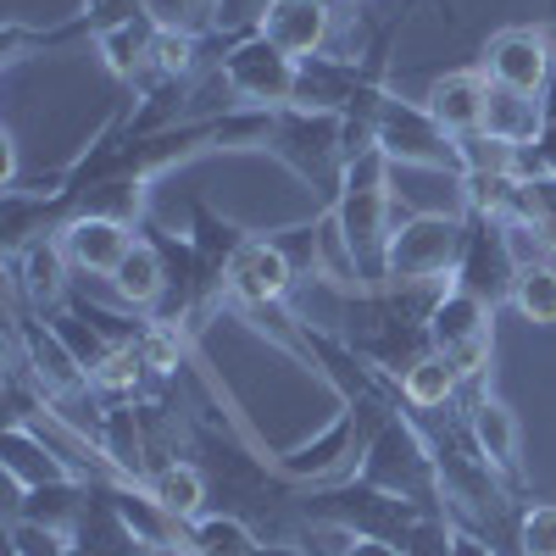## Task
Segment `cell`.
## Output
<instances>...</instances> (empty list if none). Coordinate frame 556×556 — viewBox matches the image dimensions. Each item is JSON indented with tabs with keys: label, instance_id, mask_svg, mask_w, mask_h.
Segmentation results:
<instances>
[{
	"label": "cell",
	"instance_id": "ba28073f",
	"mask_svg": "<svg viewBox=\"0 0 556 556\" xmlns=\"http://www.w3.org/2000/svg\"><path fill=\"white\" fill-rule=\"evenodd\" d=\"M424 323H429L434 351L462 367V379L484 384L490 356H495V306H484L479 295L456 290V285H440V295H434V306H429Z\"/></svg>",
	"mask_w": 556,
	"mask_h": 556
},
{
	"label": "cell",
	"instance_id": "8d00e7d4",
	"mask_svg": "<svg viewBox=\"0 0 556 556\" xmlns=\"http://www.w3.org/2000/svg\"><path fill=\"white\" fill-rule=\"evenodd\" d=\"M262 556H312V545L306 540H267Z\"/></svg>",
	"mask_w": 556,
	"mask_h": 556
},
{
	"label": "cell",
	"instance_id": "d6a6232c",
	"mask_svg": "<svg viewBox=\"0 0 556 556\" xmlns=\"http://www.w3.org/2000/svg\"><path fill=\"white\" fill-rule=\"evenodd\" d=\"M306 540H312L323 556H406L395 540H379V534H329V529H306Z\"/></svg>",
	"mask_w": 556,
	"mask_h": 556
},
{
	"label": "cell",
	"instance_id": "1f68e13d",
	"mask_svg": "<svg viewBox=\"0 0 556 556\" xmlns=\"http://www.w3.org/2000/svg\"><path fill=\"white\" fill-rule=\"evenodd\" d=\"M456 151H462V173H523V151L495 134H468L456 139Z\"/></svg>",
	"mask_w": 556,
	"mask_h": 556
},
{
	"label": "cell",
	"instance_id": "d590c367",
	"mask_svg": "<svg viewBox=\"0 0 556 556\" xmlns=\"http://www.w3.org/2000/svg\"><path fill=\"white\" fill-rule=\"evenodd\" d=\"M451 556H501L484 534H473V529H462L456 523V540H451Z\"/></svg>",
	"mask_w": 556,
	"mask_h": 556
},
{
	"label": "cell",
	"instance_id": "e0dca14e",
	"mask_svg": "<svg viewBox=\"0 0 556 556\" xmlns=\"http://www.w3.org/2000/svg\"><path fill=\"white\" fill-rule=\"evenodd\" d=\"M134 240H139V228L112 223V217H84V212H73L62 228V251H67L73 273H89V278H112Z\"/></svg>",
	"mask_w": 556,
	"mask_h": 556
},
{
	"label": "cell",
	"instance_id": "277c9868",
	"mask_svg": "<svg viewBox=\"0 0 556 556\" xmlns=\"http://www.w3.org/2000/svg\"><path fill=\"white\" fill-rule=\"evenodd\" d=\"M468 245V212H401L384 245V285L390 290H440Z\"/></svg>",
	"mask_w": 556,
	"mask_h": 556
},
{
	"label": "cell",
	"instance_id": "ffe728a7",
	"mask_svg": "<svg viewBox=\"0 0 556 556\" xmlns=\"http://www.w3.org/2000/svg\"><path fill=\"white\" fill-rule=\"evenodd\" d=\"M156 39H162V28H156V17L151 12H134V17H123V23H112L101 39H96V56L106 62V73L123 84V89H134L139 78L151 73V56H156Z\"/></svg>",
	"mask_w": 556,
	"mask_h": 556
},
{
	"label": "cell",
	"instance_id": "9c48e42d",
	"mask_svg": "<svg viewBox=\"0 0 556 556\" xmlns=\"http://www.w3.org/2000/svg\"><path fill=\"white\" fill-rule=\"evenodd\" d=\"M518 267H523L518 228L513 223H495V217H468V245H462V262L451 273V285L479 295L484 306L501 312V306H513Z\"/></svg>",
	"mask_w": 556,
	"mask_h": 556
},
{
	"label": "cell",
	"instance_id": "484cf974",
	"mask_svg": "<svg viewBox=\"0 0 556 556\" xmlns=\"http://www.w3.org/2000/svg\"><path fill=\"white\" fill-rule=\"evenodd\" d=\"M146 490L167 506L173 518H184V523H195V518L206 513V501H212L206 468H201L195 456H178V462H167V468H156V473L146 479Z\"/></svg>",
	"mask_w": 556,
	"mask_h": 556
},
{
	"label": "cell",
	"instance_id": "3957f363",
	"mask_svg": "<svg viewBox=\"0 0 556 556\" xmlns=\"http://www.w3.org/2000/svg\"><path fill=\"white\" fill-rule=\"evenodd\" d=\"M267 156L285 162L323 206H334V201H340V184H345V167H351L345 117H334V112H306V106L273 112Z\"/></svg>",
	"mask_w": 556,
	"mask_h": 556
},
{
	"label": "cell",
	"instance_id": "4dcf8cb0",
	"mask_svg": "<svg viewBox=\"0 0 556 556\" xmlns=\"http://www.w3.org/2000/svg\"><path fill=\"white\" fill-rule=\"evenodd\" d=\"M513 545H518V556H556V501H529V506H518Z\"/></svg>",
	"mask_w": 556,
	"mask_h": 556
},
{
	"label": "cell",
	"instance_id": "2e32d148",
	"mask_svg": "<svg viewBox=\"0 0 556 556\" xmlns=\"http://www.w3.org/2000/svg\"><path fill=\"white\" fill-rule=\"evenodd\" d=\"M334 17H340V12L329 7V0H273L256 34H267L278 51H290L295 62H306V56H323V51H329Z\"/></svg>",
	"mask_w": 556,
	"mask_h": 556
},
{
	"label": "cell",
	"instance_id": "6da1fadb",
	"mask_svg": "<svg viewBox=\"0 0 556 556\" xmlns=\"http://www.w3.org/2000/svg\"><path fill=\"white\" fill-rule=\"evenodd\" d=\"M334 212V240L356 273L362 295L384 290V245L395 235V190H390V156L374 146L362 151L351 167H345V184H340V201L329 206Z\"/></svg>",
	"mask_w": 556,
	"mask_h": 556
},
{
	"label": "cell",
	"instance_id": "8992f818",
	"mask_svg": "<svg viewBox=\"0 0 556 556\" xmlns=\"http://www.w3.org/2000/svg\"><path fill=\"white\" fill-rule=\"evenodd\" d=\"M217 78L228 89L235 106H251V112H285L295 106V78H301V62L290 51H278L267 34H240L228 45V56L217 62Z\"/></svg>",
	"mask_w": 556,
	"mask_h": 556
},
{
	"label": "cell",
	"instance_id": "603a6c76",
	"mask_svg": "<svg viewBox=\"0 0 556 556\" xmlns=\"http://www.w3.org/2000/svg\"><path fill=\"white\" fill-rule=\"evenodd\" d=\"M73 212L146 228V223H151V184H146V178H128V173H112V178H101V184H89V190L73 201Z\"/></svg>",
	"mask_w": 556,
	"mask_h": 556
},
{
	"label": "cell",
	"instance_id": "f35d334b",
	"mask_svg": "<svg viewBox=\"0 0 556 556\" xmlns=\"http://www.w3.org/2000/svg\"><path fill=\"white\" fill-rule=\"evenodd\" d=\"M134 556H146V551H134Z\"/></svg>",
	"mask_w": 556,
	"mask_h": 556
},
{
	"label": "cell",
	"instance_id": "cb8c5ba5",
	"mask_svg": "<svg viewBox=\"0 0 556 556\" xmlns=\"http://www.w3.org/2000/svg\"><path fill=\"white\" fill-rule=\"evenodd\" d=\"M479 134H495L506 146L529 151L534 139L545 134V101L540 96H518V89H501L490 84V101H484V128Z\"/></svg>",
	"mask_w": 556,
	"mask_h": 556
},
{
	"label": "cell",
	"instance_id": "5b68a950",
	"mask_svg": "<svg viewBox=\"0 0 556 556\" xmlns=\"http://www.w3.org/2000/svg\"><path fill=\"white\" fill-rule=\"evenodd\" d=\"M367 484H379L401 501H412L417 513H445V490H440V456H434V440L417 417L401 406L390 424L374 434L367 445L362 468H356Z\"/></svg>",
	"mask_w": 556,
	"mask_h": 556
},
{
	"label": "cell",
	"instance_id": "f1b7e54d",
	"mask_svg": "<svg viewBox=\"0 0 556 556\" xmlns=\"http://www.w3.org/2000/svg\"><path fill=\"white\" fill-rule=\"evenodd\" d=\"M513 306L523 323L534 329H556V262H540V256H523L518 267V290H513Z\"/></svg>",
	"mask_w": 556,
	"mask_h": 556
},
{
	"label": "cell",
	"instance_id": "7c38bea8",
	"mask_svg": "<svg viewBox=\"0 0 556 556\" xmlns=\"http://www.w3.org/2000/svg\"><path fill=\"white\" fill-rule=\"evenodd\" d=\"M73 262H67V251H62V235H51V240H39V245H28V251H17V256H7V295H17L28 312H39V317H51V312H62L67 306V295H73Z\"/></svg>",
	"mask_w": 556,
	"mask_h": 556
},
{
	"label": "cell",
	"instance_id": "8fae6325",
	"mask_svg": "<svg viewBox=\"0 0 556 556\" xmlns=\"http://www.w3.org/2000/svg\"><path fill=\"white\" fill-rule=\"evenodd\" d=\"M106 501H112V513L123 518V529L134 534V545L146 551V556H195L190 545V523L173 518L167 506L146 490V484H128V479H106L101 484Z\"/></svg>",
	"mask_w": 556,
	"mask_h": 556
},
{
	"label": "cell",
	"instance_id": "d6986e66",
	"mask_svg": "<svg viewBox=\"0 0 556 556\" xmlns=\"http://www.w3.org/2000/svg\"><path fill=\"white\" fill-rule=\"evenodd\" d=\"M484 101H490V78L484 67H451L429 84L424 106L434 112V123L451 134V139H468L484 128Z\"/></svg>",
	"mask_w": 556,
	"mask_h": 556
},
{
	"label": "cell",
	"instance_id": "5bb4252c",
	"mask_svg": "<svg viewBox=\"0 0 556 556\" xmlns=\"http://www.w3.org/2000/svg\"><path fill=\"white\" fill-rule=\"evenodd\" d=\"M295 267L285 262L267 235H251L245 251L228 262V306H273V301H290L295 295Z\"/></svg>",
	"mask_w": 556,
	"mask_h": 556
},
{
	"label": "cell",
	"instance_id": "4316f807",
	"mask_svg": "<svg viewBox=\"0 0 556 556\" xmlns=\"http://www.w3.org/2000/svg\"><path fill=\"white\" fill-rule=\"evenodd\" d=\"M190 545L195 556H262L267 551V540L235 513H201L190 523Z\"/></svg>",
	"mask_w": 556,
	"mask_h": 556
},
{
	"label": "cell",
	"instance_id": "f546056e",
	"mask_svg": "<svg viewBox=\"0 0 556 556\" xmlns=\"http://www.w3.org/2000/svg\"><path fill=\"white\" fill-rule=\"evenodd\" d=\"M162 34H217V0H139Z\"/></svg>",
	"mask_w": 556,
	"mask_h": 556
},
{
	"label": "cell",
	"instance_id": "7402d4cb",
	"mask_svg": "<svg viewBox=\"0 0 556 556\" xmlns=\"http://www.w3.org/2000/svg\"><path fill=\"white\" fill-rule=\"evenodd\" d=\"M256 235V228H245V223H235V217H223L206 195H190V228H184V240L195 245V256H201V267L206 273H217L223 285H228V262H235L240 251H245V240Z\"/></svg>",
	"mask_w": 556,
	"mask_h": 556
},
{
	"label": "cell",
	"instance_id": "836d02e7",
	"mask_svg": "<svg viewBox=\"0 0 556 556\" xmlns=\"http://www.w3.org/2000/svg\"><path fill=\"white\" fill-rule=\"evenodd\" d=\"M267 7H273V0H217V34H228V39L256 34Z\"/></svg>",
	"mask_w": 556,
	"mask_h": 556
},
{
	"label": "cell",
	"instance_id": "7a4b0ae2",
	"mask_svg": "<svg viewBox=\"0 0 556 556\" xmlns=\"http://www.w3.org/2000/svg\"><path fill=\"white\" fill-rule=\"evenodd\" d=\"M295 513L306 529H329V534H379V540H395L406 545V534L417 529V506L367 484L362 473L351 479H334V484H312L295 495Z\"/></svg>",
	"mask_w": 556,
	"mask_h": 556
},
{
	"label": "cell",
	"instance_id": "9a60e30c",
	"mask_svg": "<svg viewBox=\"0 0 556 556\" xmlns=\"http://www.w3.org/2000/svg\"><path fill=\"white\" fill-rule=\"evenodd\" d=\"M0 468H7L12 490H45V484H67L78 479L73 462L45 440L34 424H7V440H0Z\"/></svg>",
	"mask_w": 556,
	"mask_h": 556
},
{
	"label": "cell",
	"instance_id": "ac0fdd59",
	"mask_svg": "<svg viewBox=\"0 0 556 556\" xmlns=\"http://www.w3.org/2000/svg\"><path fill=\"white\" fill-rule=\"evenodd\" d=\"M106 285H112L117 306H128L139 317H156L162 312V301H167V256H162L151 228H139V240L128 245V256L117 262V273L106 278Z\"/></svg>",
	"mask_w": 556,
	"mask_h": 556
},
{
	"label": "cell",
	"instance_id": "d4e9b609",
	"mask_svg": "<svg viewBox=\"0 0 556 556\" xmlns=\"http://www.w3.org/2000/svg\"><path fill=\"white\" fill-rule=\"evenodd\" d=\"M462 390H468L462 367H456L451 356H440V351H429V356L401 379V401H406V412H417V417H424V412H451Z\"/></svg>",
	"mask_w": 556,
	"mask_h": 556
},
{
	"label": "cell",
	"instance_id": "83f0119b",
	"mask_svg": "<svg viewBox=\"0 0 556 556\" xmlns=\"http://www.w3.org/2000/svg\"><path fill=\"white\" fill-rule=\"evenodd\" d=\"M151 379H156V374H151L146 351H139V340H134V345H112V356L96 367V374H89V384H96L101 406H106V401H139Z\"/></svg>",
	"mask_w": 556,
	"mask_h": 556
},
{
	"label": "cell",
	"instance_id": "74e56055",
	"mask_svg": "<svg viewBox=\"0 0 556 556\" xmlns=\"http://www.w3.org/2000/svg\"><path fill=\"white\" fill-rule=\"evenodd\" d=\"M334 12H351V7H367V0H329Z\"/></svg>",
	"mask_w": 556,
	"mask_h": 556
},
{
	"label": "cell",
	"instance_id": "4fadbf2b",
	"mask_svg": "<svg viewBox=\"0 0 556 556\" xmlns=\"http://www.w3.org/2000/svg\"><path fill=\"white\" fill-rule=\"evenodd\" d=\"M462 424H468V440L479 445V456L490 462L506 484H523V429H518V412L513 406H506L501 395H490V390H473L468 412H462Z\"/></svg>",
	"mask_w": 556,
	"mask_h": 556
},
{
	"label": "cell",
	"instance_id": "52a82bcc",
	"mask_svg": "<svg viewBox=\"0 0 556 556\" xmlns=\"http://www.w3.org/2000/svg\"><path fill=\"white\" fill-rule=\"evenodd\" d=\"M374 146L390 156V167H424V173H451V178H462L456 139L434 123V112H429L424 101H406V96H395V89H390V101L379 106Z\"/></svg>",
	"mask_w": 556,
	"mask_h": 556
},
{
	"label": "cell",
	"instance_id": "e575fe53",
	"mask_svg": "<svg viewBox=\"0 0 556 556\" xmlns=\"http://www.w3.org/2000/svg\"><path fill=\"white\" fill-rule=\"evenodd\" d=\"M523 173H551L556 178V123H545V134L523 151Z\"/></svg>",
	"mask_w": 556,
	"mask_h": 556
},
{
	"label": "cell",
	"instance_id": "30bf717a",
	"mask_svg": "<svg viewBox=\"0 0 556 556\" xmlns=\"http://www.w3.org/2000/svg\"><path fill=\"white\" fill-rule=\"evenodd\" d=\"M479 67H484L490 84L518 89V96H540V101H545V89H551V78H556L551 34H545V28H501V34L484 39Z\"/></svg>",
	"mask_w": 556,
	"mask_h": 556
},
{
	"label": "cell",
	"instance_id": "44dd1931",
	"mask_svg": "<svg viewBox=\"0 0 556 556\" xmlns=\"http://www.w3.org/2000/svg\"><path fill=\"white\" fill-rule=\"evenodd\" d=\"M362 89V62L356 56H306L301 62V78H295V106L306 112H334L345 117V106L356 101Z\"/></svg>",
	"mask_w": 556,
	"mask_h": 556
}]
</instances>
